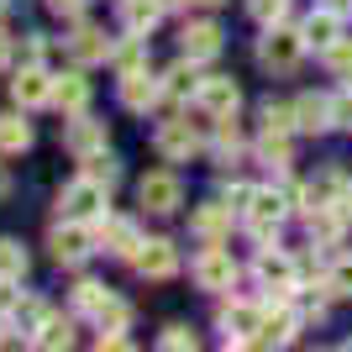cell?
Returning a JSON list of instances; mask_svg holds the SVG:
<instances>
[{"instance_id":"cell-43","label":"cell","mask_w":352,"mask_h":352,"mask_svg":"<svg viewBox=\"0 0 352 352\" xmlns=\"http://www.w3.org/2000/svg\"><path fill=\"white\" fill-rule=\"evenodd\" d=\"M331 11H337V16H342V11H352V0H331Z\"/></svg>"},{"instance_id":"cell-4","label":"cell","mask_w":352,"mask_h":352,"mask_svg":"<svg viewBox=\"0 0 352 352\" xmlns=\"http://www.w3.org/2000/svg\"><path fill=\"white\" fill-rule=\"evenodd\" d=\"M153 142H158V153H163L168 163H190L195 153H200V132H195L190 121H163Z\"/></svg>"},{"instance_id":"cell-1","label":"cell","mask_w":352,"mask_h":352,"mask_svg":"<svg viewBox=\"0 0 352 352\" xmlns=\"http://www.w3.org/2000/svg\"><path fill=\"white\" fill-rule=\"evenodd\" d=\"M284 210H289V195H284V190H252V200H248V210H242V216H248V226H252V236H258V242H274Z\"/></svg>"},{"instance_id":"cell-41","label":"cell","mask_w":352,"mask_h":352,"mask_svg":"<svg viewBox=\"0 0 352 352\" xmlns=\"http://www.w3.org/2000/svg\"><path fill=\"white\" fill-rule=\"evenodd\" d=\"M47 6H53L58 16H79V11H85V0H47Z\"/></svg>"},{"instance_id":"cell-42","label":"cell","mask_w":352,"mask_h":352,"mask_svg":"<svg viewBox=\"0 0 352 352\" xmlns=\"http://www.w3.org/2000/svg\"><path fill=\"white\" fill-rule=\"evenodd\" d=\"M6 63H11V37L0 32V69H6Z\"/></svg>"},{"instance_id":"cell-6","label":"cell","mask_w":352,"mask_h":352,"mask_svg":"<svg viewBox=\"0 0 352 352\" xmlns=\"http://www.w3.org/2000/svg\"><path fill=\"white\" fill-rule=\"evenodd\" d=\"M47 248H53L58 263H79V258H89V248H95V232H89L85 221H69V226H58V232L47 236Z\"/></svg>"},{"instance_id":"cell-29","label":"cell","mask_w":352,"mask_h":352,"mask_svg":"<svg viewBox=\"0 0 352 352\" xmlns=\"http://www.w3.org/2000/svg\"><path fill=\"white\" fill-rule=\"evenodd\" d=\"M95 321H100V331H126V321H132V310L121 305L116 294H105L100 305H95Z\"/></svg>"},{"instance_id":"cell-40","label":"cell","mask_w":352,"mask_h":352,"mask_svg":"<svg viewBox=\"0 0 352 352\" xmlns=\"http://www.w3.org/2000/svg\"><path fill=\"white\" fill-rule=\"evenodd\" d=\"M326 63L337 74H352V43H337V47H326Z\"/></svg>"},{"instance_id":"cell-26","label":"cell","mask_w":352,"mask_h":352,"mask_svg":"<svg viewBox=\"0 0 352 352\" xmlns=\"http://www.w3.org/2000/svg\"><path fill=\"white\" fill-rule=\"evenodd\" d=\"M27 147H32V126L6 111V116H0V153H27Z\"/></svg>"},{"instance_id":"cell-12","label":"cell","mask_w":352,"mask_h":352,"mask_svg":"<svg viewBox=\"0 0 352 352\" xmlns=\"http://www.w3.org/2000/svg\"><path fill=\"white\" fill-rule=\"evenodd\" d=\"M300 32H305V47H321V53H326V47L342 43V16L331 11V6H326V11H310Z\"/></svg>"},{"instance_id":"cell-3","label":"cell","mask_w":352,"mask_h":352,"mask_svg":"<svg viewBox=\"0 0 352 352\" xmlns=\"http://www.w3.org/2000/svg\"><path fill=\"white\" fill-rule=\"evenodd\" d=\"M58 206H63V216H69V221H100L105 216V184H95V179L79 174L69 190H63Z\"/></svg>"},{"instance_id":"cell-27","label":"cell","mask_w":352,"mask_h":352,"mask_svg":"<svg viewBox=\"0 0 352 352\" xmlns=\"http://www.w3.org/2000/svg\"><path fill=\"white\" fill-rule=\"evenodd\" d=\"M21 274H27V252H21V242L0 236V284H16Z\"/></svg>"},{"instance_id":"cell-38","label":"cell","mask_w":352,"mask_h":352,"mask_svg":"<svg viewBox=\"0 0 352 352\" xmlns=\"http://www.w3.org/2000/svg\"><path fill=\"white\" fill-rule=\"evenodd\" d=\"M184 347L195 352V331L190 326H168V331H163V352H184Z\"/></svg>"},{"instance_id":"cell-39","label":"cell","mask_w":352,"mask_h":352,"mask_svg":"<svg viewBox=\"0 0 352 352\" xmlns=\"http://www.w3.org/2000/svg\"><path fill=\"white\" fill-rule=\"evenodd\" d=\"M331 126H352V85L331 100Z\"/></svg>"},{"instance_id":"cell-37","label":"cell","mask_w":352,"mask_h":352,"mask_svg":"<svg viewBox=\"0 0 352 352\" xmlns=\"http://www.w3.org/2000/svg\"><path fill=\"white\" fill-rule=\"evenodd\" d=\"M100 300H105V289H100L95 279L74 284V305H79V310H89V316H95V305H100Z\"/></svg>"},{"instance_id":"cell-25","label":"cell","mask_w":352,"mask_h":352,"mask_svg":"<svg viewBox=\"0 0 352 352\" xmlns=\"http://www.w3.org/2000/svg\"><path fill=\"white\" fill-rule=\"evenodd\" d=\"M305 200H310V206H347V184H342V174L326 168V174L305 190Z\"/></svg>"},{"instance_id":"cell-45","label":"cell","mask_w":352,"mask_h":352,"mask_svg":"<svg viewBox=\"0 0 352 352\" xmlns=\"http://www.w3.org/2000/svg\"><path fill=\"white\" fill-rule=\"evenodd\" d=\"M347 210H352V184H347Z\"/></svg>"},{"instance_id":"cell-19","label":"cell","mask_w":352,"mask_h":352,"mask_svg":"<svg viewBox=\"0 0 352 352\" xmlns=\"http://www.w3.org/2000/svg\"><path fill=\"white\" fill-rule=\"evenodd\" d=\"M163 95H168V100H195V95H200V74H195V58L174 63V69L163 74Z\"/></svg>"},{"instance_id":"cell-31","label":"cell","mask_w":352,"mask_h":352,"mask_svg":"<svg viewBox=\"0 0 352 352\" xmlns=\"http://www.w3.org/2000/svg\"><path fill=\"white\" fill-rule=\"evenodd\" d=\"M111 63H116L121 74H137L147 63V53H142V32H137L132 43H121V47H111Z\"/></svg>"},{"instance_id":"cell-7","label":"cell","mask_w":352,"mask_h":352,"mask_svg":"<svg viewBox=\"0 0 352 352\" xmlns=\"http://www.w3.org/2000/svg\"><path fill=\"white\" fill-rule=\"evenodd\" d=\"M195 279H200V289H232L236 284V263L226 248H206L200 252V263H195Z\"/></svg>"},{"instance_id":"cell-47","label":"cell","mask_w":352,"mask_h":352,"mask_svg":"<svg viewBox=\"0 0 352 352\" xmlns=\"http://www.w3.org/2000/svg\"><path fill=\"white\" fill-rule=\"evenodd\" d=\"M200 6H221V0H200Z\"/></svg>"},{"instance_id":"cell-21","label":"cell","mask_w":352,"mask_h":352,"mask_svg":"<svg viewBox=\"0 0 352 352\" xmlns=\"http://www.w3.org/2000/svg\"><path fill=\"white\" fill-rule=\"evenodd\" d=\"M294 326H300V321L284 316V310H279V316H263V326L252 331L248 347H284V342H294Z\"/></svg>"},{"instance_id":"cell-13","label":"cell","mask_w":352,"mask_h":352,"mask_svg":"<svg viewBox=\"0 0 352 352\" xmlns=\"http://www.w3.org/2000/svg\"><path fill=\"white\" fill-rule=\"evenodd\" d=\"M63 147H69L74 158L105 153V126H100V121H69V126H63Z\"/></svg>"},{"instance_id":"cell-35","label":"cell","mask_w":352,"mask_h":352,"mask_svg":"<svg viewBox=\"0 0 352 352\" xmlns=\"http://www.w3.org/2000/svg\"><path fill=\"white\" fill-rule=\"evenodd\" d=\"M248 11L263 21V27H279L284 11H289V0H248Z\"/></svg>"},{"instance_id":"cell-20","label":"cell","mask_w":352,"mask_h":352,"mask_svg":"<svg viewBox=\"0 0 352 352\" xmlns=\"http://www.w3.org/2000/svg\"><path fill=\"white\" fill-rule=\"evenodd\" d=\"M69 47H74V58H79V63H105V58H111V37L95 32V27H79L69 37Z\"/></svg>"},{"instance_id":"cell-17","label":"cell","mask_w":352,"mask_h":352,"mask_svg":"<svg viewBox=\"0 0 352 352\" xmlns=\"http://www.w3.org/2000/svg\"><path fill=\"white\" fill-rule=\"evenodd\" d=\"M294 126L300 132H326L331 126V100L326 95H300L294 100Z\"/></svg>"},{"instance_id":"cell-30","label":"cell","mask_w":352,"mask_h":352,"mask_svg":"<svg viewBox=\"0 0 352 352\" xmlns=\"http://www.w3.org/2000/svg\"><path fill=\"white\" fill-rule=\"evenodd\" d=\"M69 342H74L69 321H43V326H37V337H32V347H43V352H58V347H69Z\"/></svg>"},{"instance_id":"cell-28","label":"cell","mask_w":352,"mask_h":352,"mask_svg":"<svg viewBox=\"0 0 352 352\" xmlns=\"http://www.w3.org/2000/svg\"><path fill=\"white\" fill-rule=\"evenodd\" d=\"M200 236H221L226 226H232V206H200L195 210V221H190Z\"/></svg>"},{"instance_id":"cell-8","label":"cell","mask_w":352,"mask_h":352,"mask_svg":"<svg viewBox=\"0 0 352 352\" xmlns=\"http://www.w3.org/2000/svg\"><path fill=\"white\" fill-rule=\"evenodd\" d=\"M137 274H147V279H168L179 268V252H174V242H163V236H147L142 248H137Z\"/></svg>"},{"instance_id":"cell-18","label":"cell","mask_w":352,"mask_h":352,"mask_svg":"<svg viewBox=\"0 0 352 352\" xmlns=\"http://www.w3.org/2000/svg\"><path fill=\"white\" fill-rule=\"evenodd\" d=\"M258 279H263V284H274V289H284V294H289V289H294V263H289V258H284V252L263 248V252H258Z\"/></svg>"},{"instance_id":"cell-32","label":"cell","mask_w":352,"mask_h":352,"mask_svg":"<svg viewBox=\"0 0 352 352\" xmlns=\"http://www.w3.org/2000/svg\"><path fill=\"white\" fill-rule=\"evenodd\" d=\"M258 158H263L268 168H284V163H289V142H284V132H263V142H258Z\"/></svg>"},{"instance_id":"cell-5","label":"cell","mask_w":352,"mask_h":352,"mask_svg":"<svg viewBox=\"0 0 352 352\" xmlns=\"http://www.w3.org/2000/svg\"><path fill=\"white\" fill-rule=\"evenodd\" d=\"M221 326H226V347H248L252 331L263 326V305H248V300H232V305L221 310Z\"/></svg>"},{"instance_id":"cell-9","label":"cell","mask_w":352,"mask_h":352,"mask_svg":"<svg viewBox=\"0 0 352 352\" xmlns=\"http://www.w3.org/2000/svg\"><path fill=\"white\" fill-rule=\"evenodd\" d=\"M137 195H142L147 210H158V216H168V210H179V200H184V190H179L174 174H147L142 184H137Z\"/></svg>"},{"instance_id":"cell-44","label":"cell","mask_w":352,"mask_h":352,"mask_svg":"<svg viewBox=\"0 0 352 352\" xmlns=\"http://www.w3.org/2000/svg\"><path fill=\"white\" fill-rule=\"evenodd\" d=\"M6 190H11V179H6V168H0V200H6Z\"/></svg>"},{"instance_id":"cell-22","label":"cell","mask_w":352,"mask_h":352,"mask_svg":"<svg viewBox=\"0 0 352 352\" xmlns=\"http://www.w3.org/2000/svg\"><path fill=\"white\" fill-rule=\"evenodd\" d=\"M168 11L163 0H121V16H126V32H153L158 16Z\"/></svg>"},{"instance_id":"cell-33","label":"cell","mask_w":352,"mask_h":352,"mask_svg":"<svg viewBox=\"0 0 352 352\" xmlns=\"http://www.w3.org/2000/svg\"><path fill=\"white\" fill-rule=\"evenodd\" d=\"M79 163H85V179H95V184H105V190L116 184V163L105 158V153H89V158H79Z\"/></svg>"},{"instance_id":"cell-23","label":"cell","mask_w":352,"mask_h":352,"mask_svg":"<svg viewBox=\"0 0 352 352\" xmlns=\"http://www.w3.org/2000/svg\"><path fill=\"white\" fill-rule=\"evenodd\" d=\"M53 105H58V111H85V105H89L85 74H63L58 85H53Z\"/></svg>"},{"instance_id":"cell-36","label":"cell","mask_w":352,"mask_h":352,"mask_svg":"<svg viewBox=\"0 0 352 352\" xmlns=\"http://www.w3.org/2000/svg\"><path fill=\"white\" fill-rule=\"evenodd\" d=\"M326 289H331V294H352V252H347V258H337V268H331Z\"/></svg>"},{"instance_id":"cell-10","label":"cell","mask_w":352,"mask_h":352,"mask_svg":"<svg viewBox=\"0 0 352 352\" xmlns=\"http://www.w3.org/2000/svg\"><path fill=\"white\" fill-rule=\"evenodd\" d=\"M195 105L200 111H210V116H232L236 105H242V89L232 85V79H200V95H195Z\"/></svg>"},{"instance_id":"cell-16","label":"cell","mask_w":352,"mask_h":352,"mask_svg":"<svg viewBox=\"0 0 352 352\" xmlns=\"http://www.w3.org/2000/svg\"><path fill=\"white\" fill-rule=\"evenodd\" d=\"M221 53V27L216 21H195V27H184V58H216Z\"/></svg>"},{"instance_id":"cell-34","label":"cell","mask_w":352,"mask_h":352,"mask_svg":"<svg viewBox=\"0 0 352 352\" xmlns=\"http://www.w3.org/2000/svg\"><path fill=\"white\" fill-rule=\"evenodd\" d=\"M263 132H294V105H263Z\"/></svg>"},{"instance_id":"cell-11","label":"cell","mask_w":352,"mask_h":352,"mask_svg":"<svg viewBox=\"0 0 352 352\" xmlns=\"http://www.w3.org/2000/svg\"><path fill=\"white\" fill-rule=\"evenodd\" d=\"M158 95H163V85L147 69L121 74V105H126V111H147V105H158Z\"/></svg>"},{"instance_id":"cell-46","label":"cell","mask_w":352,"mask_h":352,"mask_svg":"<svg viewBox=\"0 0 352 352\" xmlns=\"http://www.w3.org/2000/svg\"><path fill=\"white\" fill-rule=\"evenodd\" d=\"M163 6H184V0H163Z\"/></svg>"},{"instance_id":"cell-14","label":"cell","mask_w":352,"mask_h":352,"mask_svg":"<svg viewBox=\"0 0 352 352\" xmlns=\"http://www.w3.org/2000/svg\"><path fill=\"white\" fill-rule=\"evenodd\" d=\"M95 232H100L105 248H116L121 258H137V248H142L137 226H132V221H121V216H100V221H95Z\"/></svg>"},{"instance_id":"cell-24","label":"cell","mask_w":352,"mask_h":352,"mask_svg":"<svg viewBox=\"0 0 352 352\" xmlns=\"http://www.w3.org/2000/svg\"><path fill=\"white\" fill-rule=\"evenodd\" d=\"M342 226H347L342 206H310V236H316V242H337Z\"/></svg>"},{"instance_id":"cell-2","label":"cell","mask_w":352,"mask_h":352,"mask_svg":"<svg viewBox=\"0 0 352 352\" xmlns=\"http://www.w3.org/2000/svg\"><path fill=\"white\" fill-rule=\"evenodd\" d=\"M305 53V32H284V27H268V37L258 43V63L274 74H289Z\"/></svg>"},{"instance_id":"cell-15","label":"cell","mask_w":352,"mask_h":352,"mask_svg":"<svg viewBox=\"0 0 352 352\" xmlns=\"http://www.w3.org/2000/svg\"><path fill=\"white\" fill-rule=\"evenodd\" d=\"M11 95H16V105H43V100H53V79L27 63V69L11 79Z\"/></svg>"}]
</instances>
